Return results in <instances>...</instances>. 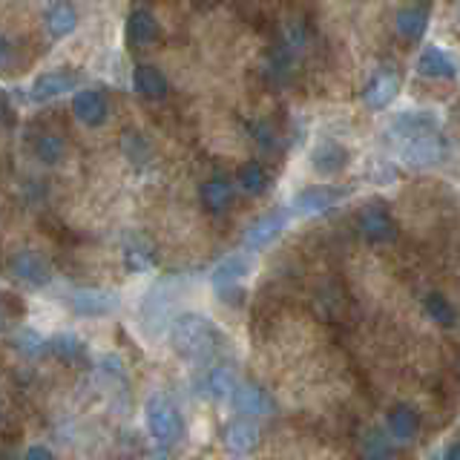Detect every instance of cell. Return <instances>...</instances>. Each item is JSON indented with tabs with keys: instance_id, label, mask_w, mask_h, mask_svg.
<instances>
[{
	"instance_id": "e0dca14e",
	"label": "cell",
	"mask_w": 460,
	"mask_h": 460,
	"mask_svg": "<svg viewBox=\"0 0 460 460\" xmlns=\"http://www.w3.org/2000/svg\"><path fill=\"white\" fill-rule=\"evenodd\" d=\"M234 184L225 176H213L201 184V205L208 208V213L213 216H222L230 205H234Z\"/></svg>"
},
{
	"instance_id": "1f68e13d",
	"label": "cell",
	"mask_w": 460,
	"mask_h": 460,
	"mask_svg": "<svg viewBox=\"0 0 460 460\" xmlns=\"http://www.w3.org/2000/svg\"><path fill=\"white\" fill-rule=\"evenodd\" d=\"M124 153L129 155V162H144V158L150 155V147H147V141H144L141 136H136V133H127L124 136Z\"/></svg>"
},
{
	"instance_id": "30bf717a",
	"label": "cell",
	"mask_w": 460,
	"mask_h": 460,
	"mask_svg": "<svg viewBox=\"0 0 460 460\" xmlns=\"http://www.w3.org/2000/svg\"><path fill=\"white\" fill-rule=\"evenodd\" d=\"M9 270H12L14 279H21L26 285H35V288L52 282V268H49V262L40 253H35V251H23V253L14 256Z\"/></svg>"
},
{
	"instance_id": "4316f807",
	"label": "cell",
	"mask_w": 460,
	"mask_h": 460,
	"mask_svg": "<svg viewBox=\"0 0 460 460\" xmlns=\"http://www.w3.org/2000/svg\"><path fill=\"white\" fill-rule=\"evenodd\" d=\"M14 349H18L26 359H35L47 351V340H43L35 328H21L18 334H14Z\"/></svg>"
},
{
	"instance_id": "d6a6232c",
	"label": "cell",
	"mask_w": 460,
	"mask_h": 460,
	"mask_svg": "<svg viewBox=\"0 0 460 460\" xmlns=\"http://www.w3.org/2000/svg\"><path fill=\"white\" fill-rule=\"evenodd\" d=\"M52 351L58 354V357H64V359H72V357H78V351H81V345H78V340L72 337V334H61L55 342H52Z\"/></svg>"
},
{
	"instance_id": "cb8c5ba5",
	"label": "cell",
	"mask_w": 460,
	"mask_h": 460,
	"mask_svg": "<svg viewBox=\"0 0 460 460\" xmlns=\"http://www.w3.org/2000/svg\"><path fill=\"white\" fill-rule=\"evenodd\" d=\"M236 181H239V187L248 196H259V193H265L268 190V170L259 164V162H244L242 167H239V176H236Z\"/></svg>"
},
{
	"instance_id": "f1b7e54d",
	"label": "cell",
	"mask_w": 460,
	"mask_h": 460,
	"mask_svg": "<svg viewBox=\"0 0 460 460\" xmlns=\"http://www.w3.org/2000/svg\"><path fill=\"white\" fill-rule=\"evenodd\" d=\"M363 452L366 460H388V455H392V438H388V431H377V429L368 431Z\"/></svg>"
},
{
	"instance_id": "d4e9b609",
	"label": "cell",
	"mask_w": 460,
	"mask_h": 460,
	"mask_svg": "<svg viewBox=\"0 0 460 460\" xmlns=\"http://www.w3.org/2000/svg\"><path fill=\"white\" fill-rule=\"evenodd\" d=\"M205 392L213 400H234L236 394V377L230 368H213L205 380Z\"/></svg>"
},
{
	"instance_id": "ba28073f",
	"label": "cell",
	"mask_w": 460,
	"mask_h": 460,
	"mask_svg": "<svg viewBox=\"0 0 460 460\" xmlns=\"http://www.w3.org/2000/svg\"><path fill=\"white\" fill-rule=\"evenodd\" d=\"M414 66H417V75L431 78V81H452L457 75L455 58L443 47H423Z\"/></svg>"
},
{
	"instance_id": "7402d4cb",
	"label": "cell",
	"mask_w": 460,
	"mask_h": 460,
	"mask_svg": "<svg viewBox=\"0 0 460 460\" xmlns=\"http://www.w3.org/2000/svg\"><path fill=\"white\" fill-rule=\"evenodd\" d=\"M43 21H47V29H49L52 38H64L75 29L78 12L69 0H52V4L47 6V14H43Z\"/></svg>"
},
{
	"instance_id": "52a82bcc",
	"label": "cell",
	"mask_w": 460,
	"mask_h": 460,
	"mask_svg": "<svg viewBox=\"0 0 460 460\" xmlns=\"http://www.w3.org/2000/svg\"><path fill=\"white\" fill-rule=\"evenodd\" d=\"M385 431L394 443H411L420 435V414H417L409 402H394L385 411Z\"/></svg>"
},
{
	"instance_id": "9a60e30c",
	"label": "cell",
	"mask_w": 460,
	"mask_h": 460,
	"mask_svg": "<svg viewBox=\"0 0 460 460\" xmlns=\"http://www.w3.org/2000/svg\"><path fill=\"white\" fill-rule=\"evenodd\" d=\"M345 164H349V150L337 141H320L311 153V167L320 176H334Z\"/></svg>"
},
{
	"instance_id": "83f0119b",
	"label": "cell",
	"mask_w": 460,
	"mask_h": 460,
	"mask_svg": "<svg viewBox=\"0 0 460 460\" xmlns=\"http://www.w3.org/2000/svg\"><path fill=\"white\" fill-rule=\"evenodd\" d=\"M66 153V144L64 138H58V136H40L38 144H35V155H38V162L43 164H58L64 158Z\"/></svg>"
},
{
	"instance_id": "8992f818",
	"label": "cell",
	"mask_w": 460,
	"mask_h": 460,
	"mask_svg": "<svg viewBox=\"0 0 460 460\" xmlns=\"http://www.w3.org/2000/svg\"><path fill=\"white\" fill-rule=\"evenodd\" d=\"M72 112L84 127H101L110 119V101L101 90H78L72 95Z\"/></svg>"
},
{
	"instance_id": "603a6c76",
	"label": "cell",
	"mask_w": 460,
	"mask_h": 460,
	"mask_svg": "<svg viewBox=\"0 0 460 460\" xmlns=\"http://www.w3.org/2000/svg\"><path fill=\"white\" fill-rule=\"evenodd\" d=\"M426 23H429V12L423 6H402L394 14V29L402 40H420L426 32Z\"/></svg>"
},
{
	"instance_id": "4fadbf2b",
	"label": "cell",
	"mask_w": 460,
	"mask_h": 460,
	"mask_svg": "<svg viewBox=\"0 0 460 460\" xmlns=\"http://www.w3.org/2000/svg\"><path fill=\"white\" fill-rule=\"evenodd\" d=\"M342 190L340 187H328V184H316V187H305L294 196V208L302 216H316V213H325L328 208H334L340 201Z\"/></svg>"
},
{
	"instance_id": "5bb4252c",
	"label": "cell",
	"mask_w": 460,
	"mask_h": 460,
	"mask_svg": "<svg viewBox=\"0 0 460 460\" xmlns=\"http://www.w3.org/2000/svg\"><path fill=\"white\" fill-rule=\"evenodd\" d=\"M259 426L256 420H251V417H242V420H234L227 429H225V446L230 455H251L256 446H259Z\"/></svg>"
},
{
	"instance_id": "277c9868",
	"label": "cell",
	"mask_w": 460,
	"mask_h": 460,
	"mask_svg": "<svg viewBox=\"0 0 460 460\" xmlns=\"http://www.w3.org/2000/svg\"><path fill=\"white\" fill-rule=\"evenodd\" d=\"M69 305L78 316L98 320V316H110L119 308V296L112 291H104V288H78V291L69 296Z\"/></svg>"
},
{
	"instance_id": "f546056e",
	"label": "cell",
	"mask_w": 460,
	"mask_h": 460,
	"mask_svg": "<svg viewBox=\"0 0 460 460\" xmlns=\"http://www.w3.org/2000/svg\"><path fill=\"white\" fill-rule=\"evenodd\" d=\"M305 47H308V32H305V29H302L299 23H288L285 32H282V49L291 52L296 58L299 52H305Z\"/></svg>"
},
{
	"instance_id": "2e32d148",
	"label": "cell",
	"mask_w": 460,
	"mask_h": 460,
	"mask_svg": "<svg viewBox=\"0 0 460 460\" xmlns=\"http://www.w3.org/2000/svg\"><path fill=\"white\" fill-rule=\"evenodd\" d=\"M158 21L153 18V12L147 9H136L133 14H129V21H127V40H129V47H136V49H144V47H150V43L158 40Z\"/></svg>"
},
{
	"instance_id": "ac0fdd59",
	"label": "cell",
	"mask_w": 460,
	"mask_h": 460,
	"mask_svg": "<svg viewBox=\"0 0 460 460\" xmlns=\"http://www.w3.org/2000/svg\"><path fill=\"white\" fill-rule=\"evenodd\" d=\"M78 86V78L72 75V72H64V69H55V72H47V75H40L35 84H32V98L35 101H52L58 95H66Z\"/></svg>"
},
{
	"instance_id": "9c48e42d",
	"label": "cell",
	"mask_w": 460,
	"mask_h": 460,
	"mask_svg": "<svg viewBox=\"0 0 460 460\" xmlns=\"http://www.w3.org/2000/svg\"><path fill=\"white\" fill-rule=\"evenodd\" d=\"M288 227V213L285 210H273L268 216H262V219H256L248 234H244V248L248 251H265L268 244L277 242V236L282 234V230Z\"/></svg>"
},
{
	"instance_id": "7c38bea8",
	"label": "cell",
	"mask_w": 460,
	"mask_h": 460,
	"mask_svg": "<svg viewBox=\"0 0 460 460\" xmlns=\"http://www.w3.org/2000/svg\"><path fill=\"white\" fill-rule=\"evenodd\" d=\"M234 409L242 417H251V420H256V417H265V414L273 411V397L265 392L262 385L244 383V385L236 388V394H234Z\"/></svg>"
},
{
	"instance_id": "e575fe53",
	"label": "cell",
	"mask_w": 460,
	"mask_h": 460,
	"mask_svg": "<svg viewBox=\"0 0 460 460\" xmlns=\"http://www.w3.org/2000/svg\"><path fill=\"white\" fill-rule=\"evenodd\" d=\"M443 460H460V443L449 446V449H446V455H443Z\"/></svg>"
},
{
	"instance_id": "3957f363",
	"label": "cell",
	"mask_w": 460,
	"mask_h": 460,
	"mask_svg": "<svg viewBox=\"0 0 460 460\" xmlns=\"http://www.w3.org/2000/svg\"><path fill=\"white\" fill-rule=\"evenodd\" d=\"M357 227H359V236L368 239L371 244H388V242L397 239V225H394L392 216H388V210L380 205H371V208L359 210Z\"/></svg>"
},
{
	"instance_id": "484cf974",
	"label": "cell",
	"mask_w": 460,
	"mask_h": 460,
	"mask_svg": "<svg viewBox=\"0 0 460 460\" xmlns=\"http://www.w3.org/2000/svg\"><path fill=\"white\" fill-rule=\"evenodd\" d=\"M426 314H429V320L431 323H438L440 328H452L457 323V311L449 299H446L440 291H431L426 296Z\"/></svg>"
},
{
	"instance_id": "7a4b0ae2",
	"label": "cell",
	"mask_w": 460,
	"mask_h": 460,
	"mask_svg": "<svg viewBox=\"0 0 460 460\" xmlns=\"http://www.w3.org/2000/svg\"><path fill=\"white\" fill-rule=\"evenodd\" d=\"M144 423H147V431L155 443L162 446H172L179 443L184 435V420L181 411L176 409V402L164 394H153L144 402Z\"/></svg>"
},
{
	"instance_id": "8fae6325",
	"label": "cell",
	"mask_w": 460,
	"mask_h": 460,
	"mask_svg": "<svg viewBox=\"0 0 460 460\" xmlns=\"http://www.w3.org/2000/svg\"><path fill=\"white\" fill-rule=\"evenodd\" d=\"M397 90H400V75L392 66L374 69V75L368 78V86H366V104L371 110H383L394 101Z\"/></svg>"
},
{
	"instance_id": "5b68a950",
	"label": "cell",
	"mask_w": 460,
	"mask_h": 460,
	"mask_svg": "<svg viewBox=\"0 0 460 460\" xmlns=\"http://www.w3.org/2000/svg\"><path fill=\"white\" fill-rule=\"evenodd\" d=\"M443 153H446V144L440 141L438 133H431V136L402 141L400 158H402V164H409V167H435L443 158Z\"/></svg>"
},
{
	"instance_id": "ffe728a7",
	"label": "cell",
	"mask_w": 460,
	"mask_h": 460,
	"mask_svg": "<svg viewBox=\"0 0 460 460\" xmlns=\"http://www.w3.org/2000/svg\"><path fill=\"white\" fill-rule=\"evenodd\" d=\"M133 86L141 98L147 101H162L167 95V78L164 72L158 66H150V64H138L136 72H133Z\"/></svg>"
},
{
	"instance_id": "6da1fadb",
	"label": "cell",
	"mask_w": 460,
	"mask_h": 460,
	"mask_svg": "<svg viewBox=\"0 0 460 460\" xmlns=\"http://www.w3.org/2000/svg\"><path fill=\"white\" fill-rule=\"evenodd\" d=\"M170 342L179 357L190 359V363H201V359L213 357L216 345H219V334H216L208 316L187 311L170 323Z\"/></svg>"
},
{
	"instance_id": "d6986e66",
	"label": "cell",
	"mask_w": 460,
	"mask_h": 460,
	"mask_svg": "<svg viewBox=\"0 0 460 460\" xmlns=\"http://www.w3.org/2000/svg\"><path fill=\"white\" fill-rule=\"evenodd\" d=\"M251 268L253 265H251L248 256H244V253H234V256L222 259V262L213 268L210 282H213V288H234V285H239L244 277H248Z\"/></svg>"
},
{
	"instance_id": "4dcf8cb0",
	"label": "cell",
	"mask_w": 460,
	"mask_h": 460,
	"mask_svg": "<svg viewBox=\"0 0 460 460\" xmlns=\"http://www.w3.org/2000/svg\"><path fill=\"white\" fill-rule=\"evenodd\" d=\"M251 138L259 150H273L277 147V133H273V127L268 121H251Z\"/></svg>"
},
{
	"instance_id": "d590c367",
	"label": "cell",
	"mask_w": 460,
	"mask_h": 460,
	"mask_svg": "<svg viewBox=\"0 0 460 460\" xmlns=\"http://www.w3.org/2000/svg\"><path fill=\"white\" fill-rule=\"evenodd\" d=\"M147 460H158V457H147Z\"/></svg>"
},
{
	"instance_id": "836d02e7",
	"label": "cell",
	"mask_w": 460,
	"mask_h": 460,
	"mask_svg": "<svg viewBox=\"0 0 460 460\" xmlns=\"http://www.w3.org/2000/svg\"><path fill=\"white\" fill-rule=\"evenodd\" d=\"M23 460H55V452L49 449V446H43V443H32L23 452Z\"/></svg>"
},
{
	"instance_id": "44dd1931",
	"label": "cell",
	"mask_w": 460,
	"mask_h": 460,
	"mask_svg": "<svg viewBox=\"0 0 460 460\" xmlns=\"http://www.w3.org/2000/svg\"><path fill=\"white\" fill-rule=\"evenodd\" d=\"M392 129L402 141H411V138L435 133L438 121H435V115H431V112H402V115H397V121L392 124Z\"/></svg>"
}]
</instances>
